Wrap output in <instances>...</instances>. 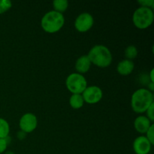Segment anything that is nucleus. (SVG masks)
<instances>
[{
	"instance_id": "1",
	"label": "nucleus",
	"mask_w": 154,
	"mask_h": 154,
	"mask_svg": "<svg viewBox=\"0 0 154 154\" xmlns=\"http://www.w3.org/2000/svg\"><path fill=\"white\" fill-rule=\"evenodd\" d=\"M154 103L153 94L147 89L141 88L134 92L131 98V106L135 112H146L147 108Z\"/></svg>"
},
{
	"instance_id": "2",
	"label": "nucleus",
	"mask_w": 154,
	"mask_h": 154,
	"mask_svg": "<svg viewBox=\"0 0 154 154\" xmlns=\"http://www.w3.org/2000/svg\"><path fill=\"white\" fill-rule=\"evenodd\" d=\"M87 57L91 63L100 68L108 67L112 63V54L104 45H95L90 49Z\"/></svg>"
},
{
	"instance_id": "3",
	"label": "nucleus",
	"mask_w": 154,
	"mask_h": 154,
	"mask_svg": "<svg viewBox=\"0 0 154 154\" xmlns=\"http://www.w3.org/2000/svg\"><path fill=\"white\" fill-rule=\"evenodd\" d=\"M65 18L63 14L55 11L45 14L41 21L42 29L48 33L57 32L63 28Z\"/></svg>"
},
{
	"instance_id": "4",
	"label": "nucleus",
	"mask_w": 154,
	"mask_h": 154,
	"mask_svg": "<svg viewBox=\"0 0 154 154\" xmlns=\"http://www.w3.org/2000/svg\"><path fill=\"white\" fill-rule=\"evenodd\" d=\"M154 20L153 11L150 8L140 7L135 11L132 16L133 23L137 28L144 29L148 28L152 25Z\"/></svg>"
},
{
	"instance_id": "5",
	"label": "nucleus",
	"mask_w": 154,
	"mask_h": 154,
	"mask_svg": "<svg viewBox=\"0 0 154 154\" xmlns=\"http://www.w3.org/2000/svg\"><path fill=\"white\" fill-rule=\"evenodd\" d=\"M66 87L72 94H82L87 87V82L83 75L72 73L67 77L66 81Z\"/></svg>"
},
{
	"instance_id": "6",
	"label": "nucleus",
	"mask_w": 154,
	"mask_h": 154,
	"mask_svg": "<svg viewBox=\"0 0 154 154\" xmlns=\"http://www.w3.org/2000/svg\"><path fill=\"white\" fill-rule=\"evenodd\" d=\"M84 102L88 104H96L102 99L103 93L100 87L97 86L87 87L82 93Z\"/></svg>"
},
{
	"instance_id": "7",
	"label": "nucleus",
	"mask_w": 154,
	"mask_h": 154,
	"mask_svg": "<svg viewBox=\"0 0 154 154\" xmlns=\"http://www.w3.org/2000/svg\"><path fill=\"white\" fill-rule=\"evenodd\" d=\"M94 20L90 14L84 12L81 14L75 21V27L80 32H86L93 27Z\"/></svg>"
},
{
	"instance_id": "8",
	"label": "nucleus",
	"mask_w": 154,
	"mask_h": 154,
	"mask_svg": "<svg viewBox=\"0 0 154 154\" xmlns=\"http://www.w3.org/2000/svg\"><path fill=\"white\" fill-rule=\"evenodd\" d=\"M38 120L36 116L32 113H26L21 117L19 126L20 130L26 133H30L36 129Z\"/></svg>"
},
{
	"instance_id": "9",
	"label": "nucleus",
	"mask_w": 154,
	"mask_h": 154,
	"mask_svg": "<svg viewBox=\"0 0 154 154\" xmlns=\"http://www.w3.org/2000/svg\"><path fill=\"white\" fill-rule=\"evenodd\" d=\"M152 144L146 136H139L133 142V150L136 154H148L151 150Z\"/></svg>"
},
{
	"instance_id": "10",
	"label": "nucleus",
	"mask_w": 154,
	"mask_h": 154,
	"mask_svg": "<svg viewBox=\"0 0 154 154\" xmlns=\"http://www.w3.org/2000/svg\"><path fill=\"white\" fill-rule=\"evenodd\" d=\"M151 125L150 120L145 116H139L134 122V127L137 132L141 134L146 133Z\"/></svg>"
},
{
	"instance_id": "11",
	"label": "nucleus",
	"mask_w": 154,
	"mask_h": 154,
	"mask_svg": "<svg viewBox=\"0 0 154 154\" xmlns=\"http://www.w3.org/2000/svg\"><path fill=\"white\" fill-rule=\"evenodd\" d=\"M91 64V62L87 55L81 56L77 60L76 63H75V69L78 73L82 75V74L87 73L90 70Z\"/></svg>"
},
{
	"instance_id": "12",
	"label": "nucleus",
	"mask_w": 154,
	"mask_h": 154,
	"mask_svg": "<svg viewBox=\"0 0 154 154\" xmlns=\"http://www.w3.org/2000/svg\"><path fill=\"white\" fill-rule=\"evenodd\" d=\"M135 65L132 60H123L118 63L117 66V71L121 75H129L133 71Z\"/></svg>"
},
{
	"instance_id": "13",
	"label": "nucleus",
	"mask_w": 154,
	"mask_h": 154,
	"mask_svg": "<svg viewBox=\"0 0 154 154\" xmlns=\"http://www.w3.org/2000/svg\"><path fill=\"white\" fill-rule=\"evenodd\" d=\"M69 104L74 109H79L84 105V100L81 94H72L69 99Z\"/></svg>"
},
{
	"instance_id": "14",
	"label": "nucleus",
	"mask_w": 154,
	"mask_h": 154,
	"mask_svg": "<svg viewBox=\"0 0 154 154\" xmlns=\"http://www.w3.org/2000/svg\"><path fill=\"white\" fill-rule=\"evenodd\" d=\"M53 6L55 11L63 14L66 11L69 6V2L67 0H54L53 2Z\"/></svg>"
},
{
	"instance_id": "15",
	"label": "nucleus",
	"mask_w": 154,
	"mask_h": 154,
	"mask_svg": "<svg viewBox=\"0 0 154 154\" xmlns=\"http://www.w3.org/2000/svg\"><path fill=\"white\" fill-rule=\"evenodd\" d=\"M10 126L5 119L0 117V138H5L8 136Z\"/></svg>"
},
{
	"instance_id": "16",
	"label": "nucleus",
	"mask_w": 154,
	"mask_h": 154,
	"mask_svg": "<svg viewBox=\"0 0 154 154\" xmlns=\"http://www.w3.org/2000/svg\"><path fill=\"white\" fill-rule=\"evenodd\" d=\"M125 57H126V60H132L135 59L138 55V50L137 48L134 45H129L126 48L124 51Z\"/></svg>"
},
{
	"instance_id": "17",
	"label": "nucleus",
	"mask_w": 154,
	"mask_h": 154,
	"mask_svg": "<svg viewBox=\"0 0 154 154\" xmlns=\"http://www.w3.org/2000/svg\"><path fill=\"white\" fill-rule=\"evenodd\" d=\"M11 6L12 2L10 0H0V14L8 11Z\"/></svg>"
},
{
	"instance_id": "18",
	"label": "nucleus",
	"mask_w": 154,
	"mask_h": 154,
	"mask_svg": "<svg viewBox=\"0 0 154 154\" xmlns=\"http://www.w3.org/2000/svg\"><path fill=\"white\" fill-rule=\"evenodd\" d=\"M146 135H147L146 138L148 139V141H150V144H151L152 145H153L154 144V125L153 124H152L151 126H150V127L149 128L148 130H147V132H146Z\"/></svg>"
},
{
	"instance_id": "19",
	"label": "nucleus",
	"mask_w": 154,
	"mask_h": 154,
	"mask_svg": "<svg viewBox=\"0 0 154 154\" xmlns=\"http://www.w3.org/2000/svg\"><path fill=\"white\" fill-rule=\"evenodd\" d=\"M138 2L141 7L150 8L152 10L154 8V0H138Z\"/></svg>"
},
{
	"instance_id": "20",
	"label": "nucleus",
	"mask_w": 154,
	"mask_h": 154,
	"mask_svg": "<svg viewBox=\"0 0 154 154\" xmlns=\"http://www.w3.org/2000/svg\"><path fill=\"white\" fill-rule=\"evenodd\" d=\"M153 109H154V103L152 104L147 110L146 111V113H147V117L150 120L151 123H153L154 121V114H153Z\"/></svg>"
},
{
	"instance_id": "21",
	"label": "nucleus",
	"mask_w": 154,
	"mask_h": 154,
	"mask_svg": "<svg viewBox=\"0 0 154 154\" xmlns=\"http://www.w3.org/2000/svg\"><path fill=\"white\" fill-rule=\"evenodd\" d=\"M8 142L5 138H0V154L3 153L8 147Z\"/></svg>"
},
{
	"instance_id": "22",
	"label": "nucleus",
	"mask_w": 154,
	"mask_h": 154,
	"mask_svg": "<svg viewBox=\"0 0 154 154\" xmlns=\"http://www.w3.org/2000/svg\"><path fill=\"white\" fill-rule=\"evenodd\" d=\"M26 132H23V131L20 130V132H18L17 138H19L20 140H23L26 137Z\"/></svg>"
},
{
	"instance_id": "23",
	"label": "nucleus",
	"mask_w": 154,
	"mask_h": 154,
	"mask_svg": "<svg viewBox=\"0 0 154 154\" xmlns=\"http://www.w3.org/2000/svg\"><path fill=\"white\" fill-rule=\"evenodd\" d=\"M153 73H154V69H152L151 71H150V75H149V78H150V82H152V83H154Z\"/></svg>"
},
{
	"instance_id": "24",
	"label": "nucleus",
	"mask_w": 154,
	"mask_h": 154,
	"mask_svg": "<svg viewBox=\"0 0 154 154\" xmlns=\"http://www.w3.org/2000/svg\"><path fill=\"white\" fill-rule=\"evenodd\" d=\"M148 85H149V90H150V92H153L154 90V83L150 82Z\"/></svg>"
},
{
	"instance_id": "25",
	"label": "nucleus",
	"mask_w": 154,
	"mask_h": 154,
	"mask_svg": "<svg viewBox=\"0 0 154 154\" xmlns=\"http://www.w3.org/2000/svg\"><path fill=\"white\" fill-rule=\"evenodd\" d=\"M5 154H14V153L12 151H8V152H6Z\"/></svg>"
}]
</instances>
